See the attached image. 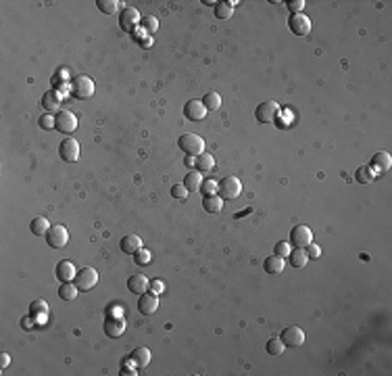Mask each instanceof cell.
<instances>
[{
    "label": "cell",
    "instance_id": "36",
    "mask_svg": "<svg viewBox=\"0 0 392 376\" xmlns=\"http://www.w3.org/2000/svg\"><path fill=\"white\" fill-rule=\"evenodd\" d=\"M200 191H202L204 195H215V193H217V182H215V180L202 182V184H200Z\"/></svg>",
    "mask_w": 392,
    "mask_h": 376
},
{
    "label": "cell",
    "instance_id": "45",
    "mask_svg": "<svg viewBox=\"0 0 392 376\" xmlns=\"http://www.w3.org/2000/svg\"><path fill=\"white\" fill-rule=\"evenodd\" d=\"M9 362H11V355L9 353H0V370H5L9 366Z\"/></svg>",
    "mask_w": 392,
    "mask_h": 376
},
{
    "label": "cell",
    "instance_id": "35",
    "mask_svg": "<svg viewBox=\"0 0 392 376\" xmlns=\"http://www.w3.org/2000/svg\"><path fill=\"white\" fill-rule=\"evenodd\" d=\"M188 193H190V191H188V188H186L184 184H176V186L171 188V197H173V199H180V201H184L186 197H188Z\"/></svg>",
    "mask_w": 392,
    "mask_h": 376
},
{
    "label": "cell",
    "instance_id": "46",
    "mask_svg": "<svg viewBox=\"0 0 392 376\" xmlns=\"http://www.w3.org/2000/svg\"><path fill=\"white\" fill-rule=\"evenodd\" d=\"M121 374H132V376H134V374H138V372H134V370H127V368H123V370H121Z\"/></svg>",
    "mask_w": 392,
    "mask_h": 376
},
{
    "label": "cell",
    "instance_id": "43",
    "mask_svg": "<svg viewBox=\"0 0 392 376\" xmlns=\"http://www.w3.org/2000/svg\"><path fill=\"white\" fill-rule=\"evenodd\" d=\"M163 290H165V284H163L161 280H152V282H150V293L157 295V293H163Z\"/></svg>",
    "mask_w": 392,
    "mask_h": 376
},
{
    "label": "cell",
    "instance_id": "9",
    "mask_svg": "<svg viewBox=\"0 0 392 376\" xmlns=\"http://www.w3.org/2000/svg\"><path fill=\"white\" fill-rule=\"evenodd\" d=\"M288 25H290V31L296 33V36H309V31H311V19L302 13L292 15Z\"/></svg>",
    "mask_w": 392,
    "mask_h": 376
},
{
    "label": "cell",
    "instance_id": "8",
    "mask_svg": "<svg viewBox=\"0 0 392 376\" xmlns=\"http://www.w3.org/2000/svg\"><path fill=\"white\" fill-rule=\"evenodd\" d=\"M280 339H282L284 347H294V349H296V347H300V345L304 343V332H302V328H298V326H288V328L282 330Z\"/></svg>",
    "mask_w": 392,
    "mask_h": 376
},
{
    "label": "cell",
    "instance_id": "5",
    "mask_svg": "<svg viewBox=\"0 0 392 376\" xmlns=\"http://www.w3.org/2000/svg\"><path fill=\"white\" fill-rule=\"evenodd\" d=\"M278 113H280V102L265 100V102H261V105L257 107L254 117H257V122H261V124H271V122H276Z\"/></svg>",
    "mask_w": 392,
    "mask_h": 376
},
{
    "label": "cell",
    "instance_id": "6",
    "mask_svg": "<svg viewBox=\"0 0 392 376\" xmlns=\"http://www.w3.org/2000/svg\"><path fill=\"white\" fill-rule=\"evenodd\" d=\"M55 128L61 132V134H71L77 130V117L75 113L67 111V109H61L55 117Z\"/></svg>",
    "mask_w": 392,
    "mask_h": 376
},
{
    "label": "cell",
    "instance_id": "31",
    "mask_svg": "<svg viewBox=\"0 0 392 376\" xmlns=\"http://www.w3.org/2000/svg\"><path fill=\"white\" fill-rule=\"evenodd\" d=\"M119 5H121L119 0H96L98 11H100V13H105V15H113V13H117Z\"/></svg>",
    "mask_w": 392,
    "mask_h": 376
},
{
    "label": "cell",
    "instance_id": "7",
    "mask_svg": "<svg viewBox=\"0 0 392 376\" xmlns=\"http://www.w3.org/2000/svg\"><path fill=\"white\" fill-rule=\"evenodd\" d=\"M69 241V232H67L65 226L57 224V226H50V230L46 232V243L53 247V249H63Z\"/></svg>",
    "mask_w": 392,
    "mask_h": 376
},
{
    "label": "cell",
    "instance_id": "28",
    "mask_svg": "<svg viewBox=\"0 0 392 376\" xmlns=\"http://www.w3.org/2000/svg\"><path fill=\"white\" fill-rule=\"evenodd\" d=\"M77 286L75 284H71V282H63V286H61V290H59V297L63 299V301H73L75 297H77Z\"/></svg>",
    "mask_w": 392,
    "mask_h": 376
},
{
    "label": "cell",
    "instance_id": "11",
    "mask_svg": "<svg viewBox=\"0 0 392 376\" xmlns=\"http://www.w3.org/2000/svg\"><path fill=\"white\" fill-rule=\"evenodd\" d=\"M290 241H292V245L304 249L309 243H313V232H311L309 226H302V224L300 226H294L292 232H290Z\"/></svg>",
    "mask_w": 392,
    "mask_h": 376
},
{
    "label": "cell",
    "instance_id": "42",
    "mask_svg": "<svg viewBox=\"0 0 392 376\" xmlns=\"http://www.w3.org/2000/svg\"><path fill=\"white\" fill-rule=\"evenodd\" d=\"M288 9L292 11V15L300 13V11L304 9V0H292V3H288Z\"/></svg>",
    "mask_w": 392,
    "mask_h": 376
},
{
    "label": "cell",
    "instance_id": "40",
    "mask_svg": "<svg viewBox=\"0 0 392 376\" xmlns=\"http://www.w3.org/2000/svg\"><path fill=\"white\" fill-rule=\"evenodd\" d=\"M307 255H309V257H313V259H319V257H321V249H319V245L309 243V245H307Z\"/></svg>",
    "mask_w": 392,
    "mask_h": 376
},
{
    "label": "cell",
    "instance_id": "34",
    "mask_svg": "<svg viewBox=\"0 0 392 376\" xmlns=\"http://www.w3.org/2000/svg\"><path fill=\"white\" fill-rule=\"evenodd\" d=\"M150 259H152V255L148 249H138L134 253V261L138 266H146V264H150Z\"/></svg>",
    "mask_w": 392,
    "mask_h": 376
},
{
    "label": "cell",
    "instance_id": "30",
    "mask_svg": "<svg viewBox=\"0 0 392 376\" xmlns=\"http://www.w3.org/2000/svg\"><path fill=\"white\" fill-rule=\"evenodd\" d=\"M48 230H50V224H48L46 217H36L31 221V232L36 236H46Z\"/></svg>",
    "mask_w": 392,
    "mask_h": 376
},
{
    "label": "cell",
    "instance_id": "2",
    "mask_svg": "<svg viewBox=\"0 0 392 376\" xmlns=\"http://www.w3.org/2000/svg\"><path fill=\"white\" fill-rule=\"evenodd\" d=\"M217 191H219L221 199L232 201V199H236L238 195L242 193V182L238 180L236 176H226V178H221V182L217 184Z\"/></svg>",
    "mask_w": 392,
    "mask_h": 376
},
{
    "label": "cell",
    "instance_id": "17",
    "mask_svg": "<svg viewBox=\"0 0 392 376\" xmlns=\"http://www.w3.org/2000/svg\"><path fill=\"white\" fill-rule=\"evenodd\" d=\"M119 247H121V251H123V253L134 255L138 249H142V238H140L138 234H127V236H123V238H121V243H119Z\"/></svg>",
    "mask_w": 392,
    "mask_h": 376
},
{
    "label": "cell",
    "instance_id": "33",
    "mask_svg": "<svg viewBox=\"0 0 392 376\" xmlns=\"http://www.w3.org/2000/svg\"><path fill=\"white\" fill-rule=\"evenodd\" d=\"M140 25H142V29H144V31H148V33H155V31L159 29V21H157V17H152V15L144 17V19L140 21Z\"/></svg>",
    "mask_w": 392,
    "mask_h": 376
},
{
    "label": "cell",
    "instance_id": "27",
    "mask_svg": "<svg viewBox=\"0 0 392 376\" xmlns=\"http://www.w3.org/2000/svg\"><path fill=\"white\" fill-rule=\"evenodd\" d=\"M202 105L207 107V111H217L221 107V96L219 92H207L202 96Z\"/></svg>",
    "mask_w": 392,
    "mask_h": 376
},
{
    "label": "cell",
    "instance_id": "21",
    "mask_svg": "<svg viewBox=\"0 0 392 376\" xmlns=\"http://www.w3.org/2000/svg\"><path fill=\"white\" fill-rule=\"evenodd\" d=\"M263 270L267 274H280V272H284V257H280V255H269L263 261Z\"/></svg>",
    "mask_w": 392,
    "mask_h": 376
},
{
    "label": "cell",
    "instance_id": "23",
    "mask_svg": "<svg viewBox=\"0 0 392 376\" xmlns=\"http://www.w3.org/2000/svg\"><path fill=\"white\" fill-rule=\"evenodd\" d=\"M129 357H132V362L138 366V368H146L148 362H150V351H148L146 347H136V349L129 353Z\"/></svg>",
    "mask_w": 392,
    "mask_h": 376
},
{
    "label": "cell",
    "instance_id": "16",
    "mask_svg": "<svg viewBox=\"0 0 392 376\" xmlns=\"http://www.w3.org/2000/svg\"><path fill=\"white\" fill-rule=\"evenodd\" d=\"M125 330V322L121 318H109L105 322V334L109 339H117V336H121Z\"/></svg>",
    "mask_w": 392,
    "mask_h": 376
},
{
    "label": "cell",
    "instance_id": "19",
    "mask_svg": "<svg viewBox=\"0 0 392 376\" xmlns=\"http://www.w3.org/2000/svg\"><path fill=\"white\" fill-rule=\"evenodd\" d=\"M61 102H63L61 94L57 90H50L42 98V107L46 109V113H50V111H61Z\"/></svg>",
    "mask_w": 392,
    "mask_h": 376
},
{
    "label": "cell",
    "instance_id": "20",
    "mask_svg": "<svg viewBox=\"0 0 392 376\" xmlns=\"http://www.w3.org/2000/svg\"><path fill=\"white\" fill-rule=\"evenodd\" d=\"M75 266L71 264V261H61L59 266H57V278L61 280V282H69V280H73L75 278Z\"/></svg>",
    "mask_w": 392,
    "mask_h": 376
},
{
    "label": "cell",
    "instance_id": "4",
    "mask_svg": "<svg viewBox=\"0 0 392 376\" xmlns=\"http://www.w3.org/2000/svg\"><path fill=\"white\" fill-rule=\"evenodd\" d=\"M98 282V272L94 268H81L79 272H75V278H73V284L79 288V290H92Z\"/></svg>",
    "mask_w": 392,
    "mask_h": 376
},
{
    "label": "cell",
    "instance_id": "26",
    "mask_svg": "<svg viewBox=\"0 0 392 376\" xmlns=\"http://www.w3.org/2000/svg\"><path fill=\"white\" fill-rule=\"evenodd\" d=\"M215 161H213V155H207V153H202V155L196 157V172L200 174H209L213 169Z\"/></svg>",
    "mask_w": 392,
    "mask_h": 376
},
{
    "label": "cell",
    "instance_id": "10",
    "mask_svg": "<svg viewBox=\"0 0 392 376\" xmlns=\"http://www.w3.org/2000/svg\"><path fill=\"white\" fill-rule=\"evenodd\" d=\"M142 19H140V13L136 11L134 7H125L119 15V25H121L123 31H134L136 25H138Z\"/></svg>",
    "mask_w": 392,
    "mask_h": 376
},
{
    "label": "cell",
    "instance_id": "39",
    "mask_svg": "<svg viewBox=\"0 0 392 376\" xmlns=\"http://www.w3.org/2000/svg\"><path fill=\"white\" fill-rule=\"evenodd\" d=\"M373 176L376 174H369V167H359V172H357V180L359 182H371Z\"/></svg>",
    "mask_w": 392,
    "mask_h": 376
},
{
    "label": "cell",
    "instance_id": "15",
    "mask_svg": "<svg viewBox=\"0 0 392 376\" xmlns=\"http://www.w3.org/2000/svg\"><path fill=\"white\" fill-rule=\"evenodd\" d=\"M127 288L132 290V293H136V295H142V293H146V290L150 288V282H148V278L144 274H134L127 280Z\"/></svg>",
    "mask_w": 392,
    "mask_h": 376
},
{
    "label": "cell",
    "instance_id": "14",
    "mask_svg": "<svg viewBox=\"0 0 392 376\" xmlns=\"http://www.w3.org/2000/svg\"><path fill=\"white\" fill-rule=\"evenodd\" d=\"M157 307H159V299H157L155 293H148V290H146V293L140 295V301H138V310H140V314L150 316V314L157 312Z\"/></svg>",
    "mask_w": 392,
    "mask_h": 376
},
{
    "label": "cell",
    "instance_id": "18",
    "mask_svg": "<svg viewBox=\"0 0 392 376\" xmlns=\"http://www.w3.org/2000/svg\"><path fill=\"white\" fill-rule=\"evenodd\" d=\"M390 165H392V157L388 155L386 151H380V153H376V155H373V159H371V167L376 169V174H378V172H380V174L388 172V169H390Z\"/></svg>",
    "mask_w": 392,
    "mask_h": 376
},
{
    "label": "cell",
    "instance_id": "12",
    "mask_svg": "<svg viewBox=\"0 0 392 376\" xmlns=\"http://www.w3.org/2000/svg\"><path fill=\"white\" fill-rule=\"evenodd\" d=\"M184 115L190 122H202L204 115H207V107L202 105V100H188L184 105Z\"/></svg>",
    "mask_w": 392,
    "mask_h": 376
},
{
    "label": "cell",
    "instance_id": "38",
    "mask_svg": "<svg viewBox=\"0 0 392 376\" xmlns=\"http://www.w3.org/2000/svg\"><path fill=\"white\" fill-rule=\"evenodd\" d=\"M292 251V245L290 243H278L276 245V255H280V257H288Z\"/></svg>",
    "mask_w": 392,
    "mask_h": 376
},
{
    "label": "cell",
    "instance_id": "1",
    "mask_svg": "<svg viewBox=\"0 0 392 376\" xmlns=\"http://www.w3.org/2000/svg\"><path fill=\"white\" fill-rule=\"evenodd\" d=\"M180 148L186 153V155H190V157H198L204 153V140L200 138L198 134H184L180 136Z\"/></svg>",
    "mask_w": 392,
    "mask_h": 376
},
{
    "label": "cell",
    "instance_id": "13",
    "mask_svg": "<svg viewBox=\"0 0 392 376\" xmlns=\"http://www.w3.org/2000/svg\"><path fill=\"white\" fill-rule=\"evenodd\" d=\"M59 153H61V157H63L65 161L73 163V161L79 159V142H77L75 138H65V140L61 142V146H59Z\"/></svg>",
    "mask_w": 392,
    "mask_h": 376
},
{
    "label": "cell",
    "instance_id": "3",
    "mask_svg": "<svg viewBox=\"0 0 392 376\" xmlns=\"http://www.w3.org/2000/svg\"><path fill=\"white\" fill-rule=\"evenodd\" d=\"M69 88H71V94L75 98L83 100V98H90L94 94V82L88 76H77V78L71 80V86Z\"/></svg>",
    "mask_w": 392,
    "mask_h": 376
},
{
    "label": "cell",
    "instance_id": "24",
    "mask_svg": "<svg viewBox=\"0 0 392 376\" xmlns=\"http://www.w3.org/2000/svg\"><path fill=\"white\" fill-rule=\"evenodd\" d=\"M288 259H290V266L292 268H304L307 261H309V255H307L304 249L296 247V251H290V255H288Z\"/></svg>",
    "mask_w": 392,
    "mask_h": 376
},
{
    "label": "cell",
    "instance_id": "32",
    "mask_svg": "<svg viewBox=\"0 0 392 376\" xmlns=\"http://www.w3.org/2000/svg\"><path fill=\"white\" fill-rule=\"evenodd\" d=\"M265 349H267L269 355H282V353H284V343H282V339H280V336H271V339L267 341Z\"/></svg>",
    "mask_w": 392,
    "mask_h": 376
},
{
    "label": "cell",
    "instance_id": "41",
    "mask_svg": "<svg viewBox=\"0 0 392 376\" xmlns=\"http://www.w3.org/2000/svg\"><path fill=\"white\" fill-rule=\"evenodd\" d=\"M40 128H44V130L55 128V117H50L48 113H46V115H42V117H40Z\"/></svg>",
    "mask_w": 392,
    "mask_h": 376
},
{
    "label": "cell",
    "instance_id": "37",
    "mask_svg": "<svg viewBox=\"0 0 392 376\" xmlns=\"http://www.w3.org/2000/svg\"><path fill=\"white\" fill-rule=\"evenodd\" d=\"M31 312L33 314H46L48 312V303L42 301V299H36V301L31 303Z\"/></svg>",
    "mask_w": 392,
    "mask_h": 376
},
{
    "label": "cell",
    "instance_id": "25",
    "mask_svg": "<svg viewBox=\"0 0 392 376\" xmlns=\"http://www.w3.org/2000/svg\"><path fill=\"white\" fill-rule=\"evenodd\" d=\"M234 5L236 3H217L215 5V17L219 21H228L234 15Z\"/></svg>",
    "mask_w": 392,
    "mask_h": 376
},
{
    "label": "cell",
    "instance_id": "29",
    "mask_svg": "<svg viewBox=\"0 0 392 376\" xmlns=\"http://www.w3.org/2000/svg\"><path fill=\"white\" fill-rule=\"evenodd\" d=\"M200 184H202L200 172H190V174H186V178H184V186L188 188V191H200Z\"/></svg>",
    "mask_w": 392,
    "mask_h": 376
},
{
    "label": "cell",
    "instance_id": "44",
    "mask_svg": "<svg viewBox=\"0 0 392 376\" xmlns=\"http://www.w3.org/2000/svg\"><path fill=\"white\" fill-rule=\"evenodd\" d=\"M65 78H67V73H65V69H59V73L53 78V86H59L61 82H65Z\"/></svg>",
    "mask_w": 392,
    "mask_h": 376
},
{
    "label": "cell",
    "instance_id": "22",
    "mask_svg": "<svg viewBox=\"0 0 392 376\" xmlns=\"http://www.w3.org/2000/svg\"><path fill=\"white\" fill-rule=\"evenodd\" d=\"M202 207H204V211H209V213H219L221 207H224V199H221L219 195H204Z\"/></svg>",
    "mask_w": 392,
    "mask_h": 376
}]
</instances>
